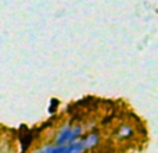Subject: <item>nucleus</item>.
<instances>
[{
  "label": "nucleus",
  "instance_id": "4",
  "mask_svg": "<svg viewBox=\"0 0 158 153\" xmlns=\"http://www.w3.org/2000/svg\"><path fill=\"white\" fill-rule=\"evenodd\" d=\"M63 153H86L85 152V146H83V141L78 139L75 142L68 143L67 146H64V152Z\"/></svg>",
  "mask_w": 158,
  "mask_h": 153
},
{
  "label": "nucleus",
  "instance_id": "2",
  "mask_svg": "<svg viewBox=\"0 0 158 153\" xmlns=\"http://www.w3.org/2000/svg\"><path fill=\"white\" fill-rule=\"evenodd\" d=\"M82 141H83L85 152H89V151H93L94 148H97V146L100 145L101 135L98 131H90L82 137Z\"/></svg>",
  "mask_w": 158,
  "mask_h": 153
},
{
  "label": "nucleus",
  "instance_id": "3",
  "mask_svg": "<svg viewBox=\"0 0 158 153\" xmlns=\"http://www.w3.org/2000/svg\"><path fill=\"white\" fill-rule=\"evenodd\" d=\"M115 135H117V138L119 141H128L135 135V128H133V125H131V124L123 123L117 128Z\"/></svg>",
  "mask_w": 158,
  "mask_h": 153
},
{
  "label": "nucleus",
  "instance_id": "1",
  "mask_svg": "<svg viewBox=\"0 0 158 153\" xmlns=\"http://www.w3.org/2000/svg\"><path fill=\"white\" fill-rule=\"evenodd\" d=\"M72 137H74V125L72 124H64L58 128L53 143L57 146H67L68 143L74 142Z\"/></svg>",
  "mask_w": 158,
  "mask_h": 153
}]
</instances>
